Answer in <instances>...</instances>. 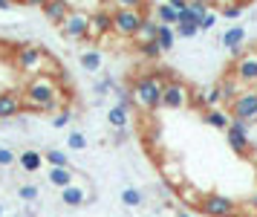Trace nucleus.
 Instances as JSON below:
<instances>
[{
    "instance_id": "nucleus-1",
    "label": "nucleus",
    "mask_w": 257,
    "mask_h": 217,
    "mask_svg": "<svg viewBox=\"0 0 257 217\" xmlns=\"http://www.w3.org/2000/svg\"><path fill=\"white\" fill-rule=\"evenodd\" d=\"M21 96H24V110H35V113H49L64 102V90H61V81L55 76L29 79Z\"/></svg>"
},
{
    "instance_id": "nucleus-2",
    "label": "nucleus",
    "mask_w": 257,
    "mask_h": 217,
    "mask_svg": "<svg viewBox=\"0 0 257 217\" xmlns=\"http://www.w3.org/2000/svg\"><path fill=\"white\" fill-rule=\"evenodd\" d=\"M15 67L26 73L29 79H38V76H55L58 79V61L49 55L44 46H35V44H26L21 49H15Z\"/></svg>"
},
{
    "instance_id": "nucleus-3",
    "label": "nucleus",
    "mask_w": 257,
    "mask_h": 217,
    "mask_svg": "<svg viewBox=\"0 0 257 217\" xmlns=\"http://www.w3.org/2000/svg\"><path fill=\"white\" fill-rule=\"evenodd\" d=\"M165 84L168 81L162 76H156V73H148V76H142V79L133 81V90H130V99L133 104L139 107V110H156V107H162V93H165Z\"/></svg>"
},
{
    "instance_id": "nucleus-4",
    "label": "nucleus",
    "mask_w": 257,
    "mask_h": 217,
    "mask_svg": "<svg viewBox=\"0 0 257 217\" xmlns=\"http://www.w3.org/2000/svg\"><path fill=\"white\" fill-rule=\"evenodd\" d=\"M145 9L142 6H116L113 9V32L118 38H136L145 23Z\"/></svg>"
},
{
    "instance_id": "nucleus-5",
    "label": "nucleus",
    "mask_w": 257,
    "mask_h": 217,
    "mask_svg": "<svg viewBox=\"0 0 257 217\" xmlns=\"http://www.w3.org/2000/svg\"><path fill=\"white\" fill-rule=\"evenodd\" d=\"M61 35L67 41H87L90 38V12L72 6V12L67 15V21L61 23Z\"/></svg>"
},
{
    "instance_id": "nucleus-6",
    "label": "nucleus",
    "mask_w": 257,
    "mask_h": 217,
    "mask_svg": "<svg viewBox=\"0 0 257 217\" xmlns=\"http://www.w3.org/2000/svg\"><path fill=\"white\" fill-rule=\"evenodd\" d=\"M191 96H194V90L188 87L185 81L168 79L165 93H162V107L165 110H182V107H191Z\"/></svg>"
},
{
    "instance_id": "nucleus-7",
    "label": "nucleus",
    "mask_w": 257,
    "mask_h": 217,
    "mask_svg": "<svg viewBox=\"0 0 257 217\" xmlns=\"http://www.w3.org/2000/svg\"><path fill=\"white\" fill-rule=\"evenodd\" d=\"M199 211H202L205 217H234V214H237V203H234L231 197L211 191V194L202 197V206H199Z\"/></svg>"
},
{
    "instance_id": "nucleus-8",
    "label": "nucleus",
    "mask_w": 257,
    "mask_h": 217,
    "mask_svg": "<svg viewBox=\"0 0 257 217\" xmlns=\"http://www.w3.org/2000/svg\"><path fill=\"white\" fill-rule=\"evenodd\" d=\"M231 116L243 119L245 125H257V90H240L231 102Z\"/></svg>"
},
{
    "instance_id": "nucleus-9",
    "label": "nucleus",
    "mask_w": 257,
    "mask_h": 217,
    "mask_svg": "<svg viewBox=\"0 0 257 217\" xmlns=\"http://www.w3.org/2000/svg\"><path fill=\"white\" fill-rule=\"evenodd\" d=\"M248 127H251V125H245L243 119H234V116H231V127L225 130L231 151H234V154H240V157H245L248 148H251V142H248Z\"/></svg>"
},
{
    "instance_id": "nucleus-10",
    "label": "nucleus",
    "mask_w": 257,
    "mask_h": 217,
    "mask_svg": "<svg viewBox=\"0 0 257 217\" xmlns=\"http://www.w3.org/2000/svg\"><path fill=\"white\" fill-rule=\"evenodd\" d=\"M234 81L237 84H257V52H245L234 64Z\"/></svg>"
},
{
    "instance_id": "nucleus-11",
    "label": "nucleus",
    "mask_w": 257,
    "mask_h": 217,
    "mask_svg": "<svg viewBox=\"0 0 257 217\" xmlns=\"http://www.w3.org/2000/svg\"><path fill=\"white\" fill-rule=\"evenodd\" d=\"M110 32H113V9L90 12V38L98 41V38H107Z\"/></svg>"
},
{
    "instance_id": "nucleus-12",
    "label": "nucleus",
    "mask_w": 257,
    "mask_h": 217,
    "mask_svg": "<svg viewBox=\"0 0 257 217\" xmlns=\"http://www.w3.org/2000/svg\"><path fill=\"white\" fill-rule=\"evenodd\" d=\"M24 110V96L18 90H6L0 93V119H12Z\"/></svg>"
},
{
    "instance_id": "nucleus-13",
    "label": "nucleus",
    "mask_w": 257,
    "mask_h": 217,
    "mask_svg": "<svg viewBox=\"0 0 257 217\" xmlns=\"http://www.w3.org/2000/svg\"><path fill=\"white\" fill-rule=\"evenodd\" d=\"M41 12H44V18L47 21H52V23H64L67 21V15L72 12V6L70 3H64V0H47V3H41Z\"/></svg>"
},
{
    "instance_id": "nucleus-14",
    "label": "nucleus",
    "mask_w": 257,
    "mask_h": 217,
    "mask_svg": "<svg viewBox=\"0 0 257 217\" xmlns=\"http://www.w3.org/2000/svg\"><path fill=\"white\" fill-rule=\"evenodd\" d=\"M153 21L159 23V26H174L179 23V12L171 6V0H165V3H156L153 6Z\"/></svg>"
},
{
    "instance_id": "nucleus-15",
    "label": "nucleus",
    "mask_w": 257,
    "mask_h": 217,
    "mask_svg": "<svg viewBox=\"0 0 257 217\" xmlns=\"http://www.w3.org/2000/svg\"><path fill=\"white\" fill-rule=\"evenodd\" d=\"M199 32V18L191 12V3H188V9L179 15V23H176V35L179 38H194Z\"/></svg>"
},
{
    "instance_id": "nucleus-16",
    "label": "nucleus",
    "mask_w": 257,
    "mask_h": 217,
    "mask_svg": "<svg viewBox=\"0 0 257 217\" xmlns=\"http://www.w3.org/2000/svg\"><path fill=\"white\" fill-rule=\"evenodd\" d=\"M61 203H64V206H72V208L84 206V203H87V188L78 185V183H72L70 188L61 191Z\"/></svg>"
},
{
    "instance_id": "nucleus-17",
    "label": "nucleus",
    "mask_w": 257,
    "mask_h": 217,
    "mask_svg": "<svg viewBox=\"0 0 257 217\" xmlns=\"http://www.w3.org/2000/svg\"><path fill=\"white\" fill-rule=\"evenodd\" d=\"M47 180L55 185V188L64 191V188H70V185L75 183V171H72V168H49Z\"/></svg>"
},
{
    "instance_id": "nucleus-18",
    "label": "nucleus",
    "mask_w": 257,
    "mask_h": 217,
    "mask_svg": "<svg viewBox=\"0 0 257 217\" xmlns=\"http://www.w3.org/2000/svg\"><path fill=\"white\" fill-rule=\"evenodd\" d=\"M243 41H245V29L243 26H228V29L222 32V46L231 49V52H237V49L243 46Z\"/></svg>"
},
{
    "instance_id": "nucleus-19",
    "label": "nucleus",
    "mask_w": 257,
    "mask_h": 217,
    "mask_svg": "<svg viewBox=\"0 0 257 217\" xmlns=\"http://www.w3.org/2000/svg\"><path fill=\"white\" fill-rule=\"evenodd\" d=\"M156 35H159V23L153 21V18H145V23H142V29H139V35L133 38L139 46H145V44H153L156 41Z\"/></svg>"
},
{
    "instance_id": "nucleus-20",
    "label": "nucleus",
    "mask_w": 257,
    "mask_h": 217,
    "mask_svg": "<svg viewBox=\"0 0 257 217\" xmlns=\"http://www.w3.org/2000/svg\"><path fill=\"white\" fill-rule=\"evenodd\" d=\"M176 197H179V200H182V203H185L188 208H199L202 206V191H199V188H194V185H182V188H176Z\"/></svg>"
},
{
    "instance_id": "nucleus-21",
    "label": "nucleus",
    "mask_w": 257,
    "mask_h": 217,
    "mask_svg": "<svg viewBox=\"0 0 257 217\" xmlns=\"http://www.w3.org/2000/svg\"><path fill=\"white\" fill-rule=\"evenodd\" d=\"M205 122H208L211 127H217V130H228V127H231V113L214 107V110H205Z\"/></svg>"
},
{
    "instance_id": "nucleus-22",
    "label": "nucleus",
    "mask_w": 257,
    "mask_h": 217,
    "mask_svg": "<svg viewBox=\"0 0 257 217\" xmlns=\"http://www.w3.org/2000/svg\"><path fill=\"white\" fill-rule=\"evenodd\" d=\"M18 165H21L24 171L35 174V171H41V165H44V157H41L38 151H24V154L18 157Z\"/></svg>"
},
{
    "instance_id": "nucleus-23",
    "label": "nucleus",
    "mask_w": 257,
    "mask_h": 217,
    "mask_svg": "<svg viewBox=\"0 0 257 217\" xmlns=\"http://www.w3.org/2000/svg\"><path fill=\"white\" fill-rule=\"evenodd\" d=\"M78 61H81V67L87 69V73H98L101 64H104V58H101L98 49H84L81 55H78Z\"/></svg>"
},
{
    "instance_id": "nucleus-24",
    "label": "nucleus",
    "mask_w": 257,
    "mask_h": 217,
    "mask_svg": "<svg viewBox=\"0 0 257 217\" xmlns=\"http://www.w3.org/2000/svg\"><path fill=\"white\" fill-rule=\"evenodd\" d=\"M127 119H130V110L124 107V104L110 107V113H107V122L116 127V130H124V127H127Z\"/></svg>"
},
{
    "instance_id": "nucleus-25",
    "label": "nucleus",
    "mask_w": 257,
    "mask_h": 217,
    "mask_svg": "<svg viewBox=\"0 0 257 217\" xmlns=\"http://www.w3.org/2000/svg\"><path fill=\"white\" fill-rule=\"evenodd\" d=\"M156 44H159V49H162V52H171V49H174V44H176V29H174V26H159Z\"/></svg>"
},
{
    "instance_id": "nucleus-26",
    "label": "nucleus",
    "mask_w": 257,
    "mask_h": 217,
    "mask_svg": "<svg viewBox=\"0 0 257 217\" xmlns=\"http://www.w3.org/2000/svg\"><path fill=\"white\" fill-rule=\"evenodd\" d=\"M162 174H165V183L168 185H174V188H182V185H185V180H182V174H179V165H176V162H165Z\"/></svg>"
},
{
    "instance_id": "nucleus-27",
    "label": "nucleus",
    "mask_w": 257,
    "mask_h": 217,
    "mask_svg": "<svg viewBox=\"0 0 257 217\" xmlns=\"http://www.w3.org/2000/svg\"><path fill=\"white\" fill-rule=\"evenodd\" d=\"M44 160L49 162V165H52V168H70V160H67V154H64V151H47V154H44Z\"/></svg>"
},
{
    "instance_id": "nucleus-28",
    "label": "nucleus",
    "mask_w": 257,
    "mask_h": 217,
    "mask_svg": "<svg viewBox=\"0 0 257 217\" xmlns=\"http://www.w3.org/2000/svg\"><path fill=\"white\" fill-rule=\"evenodd\" d=\"M142 200H145V197H142V191L139 188H124V191H121V203H124V206H142Z\"/></svg>"
},
{
    "instance_id": "nucleus-29",
    "label": "nucleus",
    "mask_w": 257,
    "mask_h": 217,
    "mask_svg": "<svg viewBox=\"0 0 257 217\" xmlns=\"http://www.w3.org/2000/svg\"><path fill=\"white\" fill-rule=\"evenodd\" d=\"M220 90H222V102H228V104L240 96V93H237V81H228V79L220 81Z\"/></svg>"
},
{
    "instance_id": "nucleus-30",
    "label": "nucleus",
    "mask_w": 257,
    "mask_h": 217,
    "mask_svg": "<svg viewBox=\"0 0 257 217\" xmlns=\"http://www.w3.org/2000/svg\"><path fill=\"white\" fill-rule=\"evenodd\" d=\"M220 102H222L220 84H217V87H211V90H205V110H214V107H217Z\"/></svg>"
},
{
    "instance_id": "nucleus-31",
    "label": "nucleus",
    "mask_w": 257,
    "mask_h": 217,
    "mask_svg": "<svg viewBox=\"0 0 257 217\" xmlns=\"http://www.w3.org/2000/svg\"><path fill=\"white\" fill-rule=\"evenodd\" d=\"M220 15H222V18H228V21H237V18L243 15V6H240V3H222Z\"/></svg>"
},
{
    "instance_id": "nucleus-32",
    "label": "nucleus",
    "mask_w": 257,
    "mask_h": 217,
    "mask_svg": "<svg viewBox=\"0 0 257 217\" xmlns=\"http://www.w3.org/2000/svg\"><path fill=\"white\" fill-rule=\"evenodd\" d=\"M18 197H21V200H26V203L38 200V185H32V183L21 185V188H18Z\"/></svg>"
},
{
    "instance_id": "nucleus-33",
    "label": "nucleus",
    "mask_w": 257,
    "mask_h": 217,
    "mask_svg": "<svg viewBox=\"0 0 257 217\" xmlns=\"http://www.w3.org/2000/svg\"><path fill=\"white\" fill-rule=\"evenodd\" d=\"M67 145H70L72 151H84L87 148V139H84V133H78V130H72L70 139H67Z\"/></svg>"
},
{
    "instance_id": "nucleus-34",
    "label": "nucleus",
    "mask_w": 257,
    "mask_h": 217,
    "mask_svg": "<svg viewBox=\"0 0 257 217\" xmlns=\"http://www.w3.org/2000/svg\"><path fill=\"white\" fill-rule=\"evenodd\" d=\"M191 12L197 15L199 21H202V18H205V15H208V12H211V6H208V3H205V0H191Z\"/></svg>"
},
{
    "instance_id": "nucleus-35",
    "label": "nucleus",
    "mask_w": 257,
    "mask_h": 217,
    "mask_svg": "<svg viewBox=\"0 0 257 217\" xmlns=\"http://www.w3.org/2000/svg\"><path fill=\"white\" fill-rule=\"evenodd\" d=\"M139 52H142L145 58H159V55H162V49H159V44H156V41H153V44L139 46Z\"/></svg>"
},
{
    "instance_id": "nucleus-36",
    "label": "nucleus",
    "mask_w": 257,
    "mask_h": 217,
    "mask_svg": "<svg viewBox=\"0 0 257 217\" xmlns=\"http://www.w3.org/2000/svg\"><path fill=\"white\" fill-rule=\"evenodd\" d=\"M70 119H72L70 110H61V113H55V119H52V127H67L70 125Z\"/></svg>"
},
{
    "instance_id": "nucleus-37",
    "label": "nucleus",
    "mask_w": 257,
    "mask_h": 217,
    "mask_svg": "<svg viewBox=\"0 0 257 217\" xmlns=\"http://www.w3.org/2000/svg\"><path fill=\"white\" fill-rule=\"evenodd\" d=\"M214 23H217V9H211L208 15H205V18L199 21V29H205V32H208V29L214 26Z\"/></svg>"
},
{
    "instance_id": "nucleus-38",
    "label": "nucleus",
    "mask_w": 257,
    "mask_h": 217,
    "mask_svg": "<svg viewBox=\"0 0 257 217\" xmlns=\"http://www.w3.org/2000/svg\"><path fill=\"white\" fill-rule=\"evenodd\" d=\"M15 162V154L9 148H0V165H12Z\"/></svg>"
},
{
    "instance_id": "nucleus-39",
    "label": "nucleus",
    "mask_w": 257,
    "mask_h": 217,
    "mask_svg": "<svg viewBox=\"0 0 257 217\" xmlns=\"http://www.w3.org/2000/svg\"><path fill=\"white\" fill-rule=\"evenodd\" d=\"M12 9V3H9V0H0V12H9Z\"/></svg>"
},
{
    "instance_id": "nucleus-40",
    "label": "nucleus",
    "mask_w": 257,
    "mask_h": 217,
    "mask_svg": "<svg viewBox=\"0 0 257 217\" xmlns=\"http://www.w3.org/2000/svg\"><path fill=\"white\" fill-rule=\"evenodd\" d=\"M248 206H251V208H257V197H251V200H248Z\"/></svg>"
},
{
    "instance_id": "nucleus-41",
    "label": "nucleus",
    "mask_w": 257,
    "mask_h": 217,
    "mask_svg": "<svg viewBox=\"0 0 257 217\" xmlns=\"http://www.w3.org/2000/svg\"><path fill=\"white\" fill-rule=\"evenodd\" d=\"M176 217H191V214H188L185 208H182V211H176Z\"/></svg>"
},
{
    "instance_id": "nucleus-42",
    "label": "nucleus",
    "mask_w": 257,
    "mask_h": 217,
    "mask_svg": "<svg viewBox=\"0 0 257 217\" xmlns=\"http://www.w3.org/2000/svg\"><path fill=\"white\" fill-rule=\"evenodd\" d=\"M0 217H3V206H0Z\"/></svg>"
}]
</instances>
